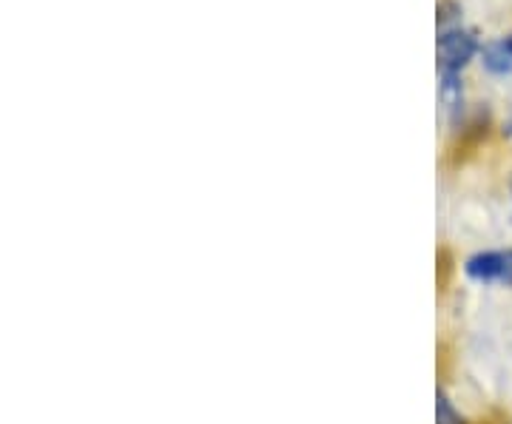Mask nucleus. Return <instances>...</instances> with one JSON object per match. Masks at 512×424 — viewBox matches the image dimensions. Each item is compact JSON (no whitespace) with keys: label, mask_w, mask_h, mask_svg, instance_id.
Instances as JSON below:
<instances>
[{"label":"nucleus","mask_w":512,"mask_h":424,"mask_svg":"<svg viewBox=\"0 0 512 424\" xmlns=\"http://www.w3.org/2000/svg\"><path fill=\"white\" fill-rule=\"evenodd\" d=\"M484 66L495 74H510L512 72V55L507 52L504 43H495L484 49Z\"/></svg>","instance_id":"nucleus-3"},{"label":"nucleus","mask_w":512,"mask_h":424,"mask_svg":"<svg viewBox=\"0 0 512 424\" xmlns=\"http://www.w3.org/2000/svg\"><path fill=\"white\" fill-rule=\"evenodd\" d=\"M504 46H507V52L512 55V37H507V40H504Z\"/></svg>","instance_id":"nucleus-6"},{"label":"nucleus","mask_w":512,"mask_h":424,"mask_svg":"<svg viewBox=\"0 0 512 424\" xmlns=\"http://www.w3.org/2000/svg\"><path fill=\"white\" fill-rule=\"evenodd\" d=\"M478 52V40L467 29H447L439 37L441 72H461Z\"/></svg>","instance_id":"nucleus-2"},{"label":"nucleus","mask_w":512,"mask_h":424,"mask_svg":"<svg viewBox=\"0 0 512 424\" xmlns=\"http://www.w3.org/2000/svg\"><path fill=\"white\" fill-rule=\"evenodd\" d=\"M439 94H441V103L447 106L450 111H456L461 106V83H458V72H441V86H439Z\"/></svg>","instance_id":"nucleus-4"},{"label":"nucleus","mask_w":512,"mask_h":424,"mask_svg":"<svg viewBox=\"0 0 512 424\" xmlns=\"http://www.w3.org/2000/svg\"><path fill=\"white\" fill-rule=\"evenodd\" d=\"M436 424H461V416L444 390H439V396H436Z\"/></svg>","instance_id":"nucleus-5"},{"label":"nucleus","mask_w":512,"mask_h":424,"mask_svg":"<svg viewBox=\"0 0 512 424\" xmlns=\"http://www.w3.org/2000/svg\"><path fill=\"white\" fill-rule=\"evenodd\" d=\"M464 274L478 285L512 288V248L507 251H478L464 259Z\"/></svg>","instance_id":"nucleus-1"}]
</instances>
